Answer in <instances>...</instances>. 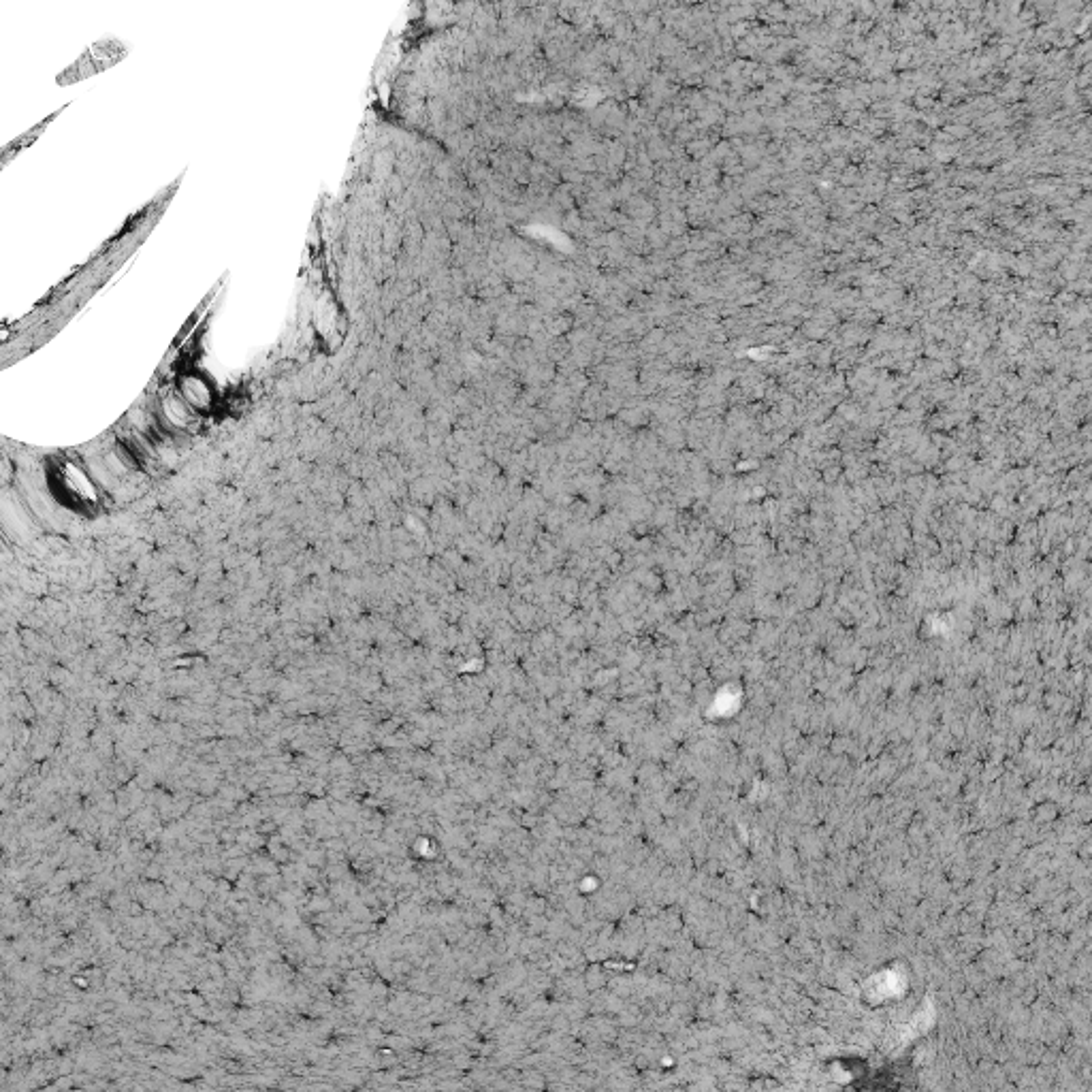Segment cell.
Here are the masks:
<instances>
[{
	"label": "cell",
	"instance_id": "cell-1",
	"mask_svg": "<svg viewBox=\"0 0 1092 1092\" xmlns=\"http://www.w3.org/2000/svg\"><path fill=\"white\" fill-rule=\"evenodd\" d=\"M54 480L58 483V491L67 497V502L71 504L90 506L99 500L92 476L73 461H64L58 468Z\"/></svg>",
	"mask_w": 1092,
	"mask_h": 1092
},
{
	"label": "cell",
	"instance_id": "cell-2",
	"mask_svg": "<svg viewBox=\"0 0 1092 1092\" xmlns=\"http://www.w3.org/2000/svg\"><path fill=\"white\" fill-rule=\"evenodd\" d=\"M175 393L186 401V406L195 414H205L214 410L216 399H218L212 382L197 372L182 374L178 378V384H175Z\"/></svg>",
	"mask_w": 1092,
	"mask_h": 1092
},
{
	"label": "cell",
	"instance_id": "cell-3",
	"mask_svg": "<svg viewBox=\"0 0 1092 1092\" xmlns=\"http://www.w3.org/2000/svg\"><path fill=\"white\" fill-rule=\"evenodd\" d=\"M158 412H160V423H163L173 433H180V431L190 429L192 423H195L197 416H199L186 406V401L178 393H171L163 401H160Z\"/></svg>",
	"mask_w": 1092,
	"mask_h": 1092
}]
</instances>
